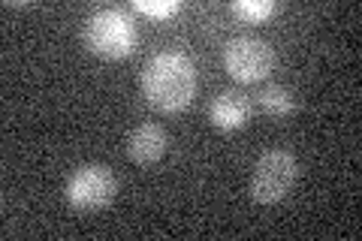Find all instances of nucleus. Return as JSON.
<instances>
[{
  "label": "nucleus",
  "mask_w": 362,
  "mask_h": 241,
  "mask_svg": "<svg viewBox=\"0 0 362 241\" xmlns=\"http://www.w3.org/2000/svg\"><path fill=\"white\" fill-rule=\"evenodd\" d=\"M142 94L160 114L185 112L197 97V70L190 57L181 52L154 54L142 70Z\"/></svg>",
  "instance_id": "1"
},
{
  "label": "nucleus",
  "mask_w": 362,
  "mask_h": 241,
  "mask_svg": "<svg viewBox=\"0 0 362 241\" xmlns=\"http://www.w3.org/2000/svg\"><path fill=\"white\" fill-rule=\"evenodd\" d=\"M136 25L124 9H100L82 28V42L90 54L103 57V61H124L136 49Z\"/></svg>",
  "instance_id": "2"
},
{
  "label": "nucleus",
  "mask_w": 362,
  "mask_h": 241,
  "mask_svg": "<svg viewBox=\"0 0 362 241\" xmlns=\"http://www.w3.org/2000/svg\"><path fill=\"white\" fill-rule=\"evenodd\" d=\"M296 178H299V163L290 151H266L257 160L247 190H251V199L257 205H278L281 199H287Z\"/></svg>",
  "instance_id": "3"
},
{
  "label": "nucleus",
  "mask_w": 362,
  "mask_h": 241,
  "mask_svg": "<svg viewBox=\"0 0 362 241\" xmlns=\"http://www.w3.org/2000/svg\"><path fill=\"white\" fill-rule=\"evenodd\" d=\"M118 178L106 163H85L78 166L66 181V202L76 211H100L115 199Z\"/></svg>",
  "instance_id": "4"
},
{
  "label": "nucleus",
  "mask_w": 362,
  "mask_h": 241,
  "mask_svg": "<svg viewBox=\"0 0 362 241\" xmlns=\"http://www.w3.org/2000/svg\"><path fill=\"white\" fill-rule=\"evenodd\" d=\"M223 66L235 82L242 85H254V82H263V78L272 73L275 66V52L266 40H257V37H235L226 42L223 49Z\"/></svg>",
  "instance_id": "5"
},
{
  "label": "nucleus",
  "mask_w": 362,
  "mask_h": 241,
  "mask_svg": "<svg viewBox=\"0 0 362 241\" xmlns=\"http://www.w3.org/2000/svg\"><path fill=\"white\" fill-rule=\"evenodd\" d=\"M209 121L223 133H235L251 121V100L239 90H223L211 100L209 106Z\"/></svg>",
  "instance_id": "6"
},
{
  "label": "nucleus",
  "mask_w": 362,
  "mask_h": 241,
  "mask_svg": "<svg viewBox=\"0 0 362 241\" xmlns=\"http://www.w3.org/2000/svg\"><path fill=\"white\" fill-rule=\"evenodd\" d=\"M166 145H169V136L160 124H139L127 136V157L136 166H154L166 154Z\"/></svg>",
  "instance_id": "7"
},
{
  "label": "nucleus",
  "mask_w": 362,
  "mask_h": 241,
  "mask_svg": "<svg viewBox=\"0 0 362 241\" xmlns=\"http://www.w3.org/2000/svg\"><path fill=\"white\" fill-rule=\"evenodd\" d=\"M259 109H263L269 118H290L293 112H296V97H293V90L284 88V85H266L259 90Z\"/></svg>",
  "instance_id": "8"
},
{
  "label": "nucleus",
  "mask_w": 362,
  "mask_h": 241,
  "mask_svg": "<svg viewBox=\"0 0 362 241\" xmlns=\"http://www.w3.org/2000/svg\"><path fill=\"white\" fill-rule=\"evenodd\" d=\"M230 9H233V16H239L247 25H259V21H266L278 6L272 4V0H235Z\"/></svg>",
  "instance_id": "9"
},
{
  "label": "nucleus",
  "mask_w": 362,
  "mask_h": 241,
  "mask_svg": "<svg viewBox=\"0 0 362 241\" xmlns=\"http://www.w3.org/2000/svg\"><path fill=\"white\" fill-rule=\"evenodd\" d=\"M133 9L136 13H142V16H148V18H157V21H163V18H173L181 4L178 0H133Z\"/></svg>",
  "instance_id": "10"
}]
</instances>
